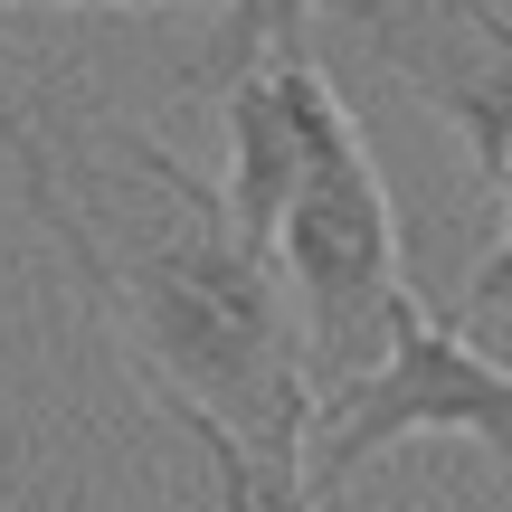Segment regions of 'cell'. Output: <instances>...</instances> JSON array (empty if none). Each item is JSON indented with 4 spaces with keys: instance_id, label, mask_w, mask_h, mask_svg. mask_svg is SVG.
I'll return each mask as SVG.
<instances>
[{
    "instance_id": "obj_1",
    "label": "cell",
    "mask_w": 512,
    "mask_h": 512,
    "mask_svg": "<svg viewBox=\"0 0 512 512\" xmlns=\"http://www.w3.org/2000/svg\"><path fill=\"white\" fill-rule=\"evenodd\" d=\"M0 143L19 162L38 228L67 247V266L95 285V304L124 323V361L152 399H181L190 418H209L247 465L256 512H313L304 503V418L313 389L285 332V294L275 266L228 238V209L181 152H162L152 133H114L133 171L152 190V219L95 228L76 209V190H57V152L29 124L19 86L0 76Z\"/></svg>"
},
{
    "instance_id": "obj_2",
    "label": "cell",
    "mask_w": 512,
    "mask_h": 512,
    "mask_svg": "<svg viewBox=\"0 0 512 512\" xmlns=\"http://www.w3.org/2000/svg\"><path fill=\"white\" fill-rule=\"evenodd\" d=\"M275 247H285L294 304H304V342H294L304 389H342L380 351L389 304L408 294V256H399L389 181H380V162H370L332 76H313V95H304V162H294Z\"/></svg>"
},
{
    "instance_id": "obj_3",
    "label": "cell",
    "mask_w": 512,
    "mask_h": 512,
    "mask_svg": "<svg viewBox=\"0 0 512 512\" xmlns=\"http://www.w3.org/2000/svg\"><path fill=\"white\" fill-rule=\"evenodd\" d=\"M408 437H465L494 475H512V380H503V361L446 304H427L418 285L389 304L380 351L342 389L313 399V418H304V503L323 512L370 456H389Z\"/></svg>"
},
{
    "instance_id": "obj_4",
    "label": "cell",
    "mask_w": 512,
    "mask_h": 512,
    "mask_svg": "<svg viewBox=\"0 0 512 512\" xmlns=\"http://www.w3.org/2000/svg\"><path fill=\"white\" fill-rule=\"evenodd\" d=\"M408 95L456 124L465 162L484 181V209H494V238H503V209H512V19L503 0H323Z\"/></svg>"
},
{
    "instance_id": "obj_5",
    "label": "cell",
    "mask_w": 512,
    "mask_h": 512,
    "mask_svg": "<svg viewBox=\"0 0 512 512\" xmlns=\"http://www.w3.org/2000/svg\"><path fill=\"white\" fill-rule=\"evenodd\" d=\"M323 0H228L219 10V38H209V57L190 67V86H238V76L275 67V57H304V29Z\"/></svg>"
},
{
    "instance_id": "obj_6",
    "label": "cell",
    "mask_w": 512,
    "mask_h": 512,
    "mask_svg": "<svg viewBox=\"0 0 512 512\" xmlns=\"http://www.w3.org/2000/svg\"><path fill=\"white\" fill-rule=\"evenodd\" d=\"M162 418L181 427V437H200V446H209V465H219V484H228V494H219V512H256V494H247V465H238V446H228V437H219L209 418H190L181 399H162Z\"/></svg>"
},
{
    "instance_id": "obj_7",
    "label": "cell",
    "mask_w": 512,
    "mask_h": 512,
    "mask_svg": "<svg viewBox=\"0 0 512 512\" xmlns=\"http://www.w3.org/2000/svg\"><path fill=\"white\" fill-rule=\"evenodd\" d=\"M0 10H57V0H0ZM67 10H171V0H67Z\"/></svg>"
}]
</instances>
